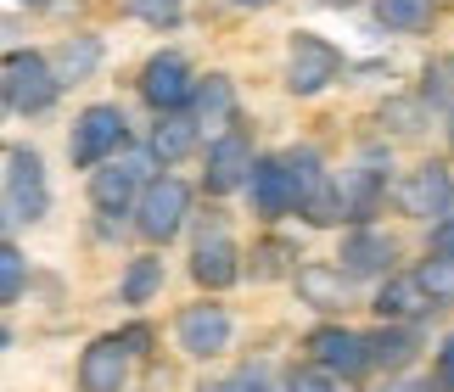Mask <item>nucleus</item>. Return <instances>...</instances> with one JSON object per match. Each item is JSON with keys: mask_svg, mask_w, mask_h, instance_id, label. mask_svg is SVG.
<instances>
[{"mask_svg": "<svg viewBox=\"0 0 454 392\" xmlns=\"http://www.w3.org/2000/svg\"><path fill=\"white\" fill-rule=\"evenodd\" d=\"M231 6H241V12H264V6H275V0H231Z\"/></svg>", "mask_w": 454, "mask_h": 392, "instance_id": "34", "label": "nucleus"}, {"mask_svg": "<svg viewBox=\"0 0 454 392\" xmlns=\"http://www.w3.org/2000/svg\"><path fill=\"white\" fill-rule=\"evenodd\" d=\"M331 79H342V51L320 34H292L286 45V90L292 96H320Z\"/></svg>", "mask_w": 454, "mask_h": 392, "instance_id": "3", "label": "nucleus"}, {"mask_svg": "<svg viewBox=\"0 0 454 392\" xmlns=\"http://www.w3.org/2000/svg\"><path fill=\"white\" fill-rule=\"evenodd\" d=\"M185 113L197 118V129H224V123H236V84L224 74H207L202 84H191Z\"/></svg>", "mask_w": 454, "mask_h": 392, "instance_id": "16", "label": "nucleus"}, {"mask_svg": "<svg viewBox=\"0 0 454 392\" xmlns=\"http://www.w3.org/2000/svg\"><path fill=\"white\" fill-rule=\"evenodd\" d=\"M129 12L141 17V23H152V28H168V23H180L185 0H129Z\"/></svg>", "mask_w": 454, "mask_h": 392, "instance_id": "27", "label": "nucleus"}, {"mask_svg": "<svg viewBox=\"0 0 454 392\" xmlns=\"http://www.w3.org/2000/svg\"><path fill=\"white\" fill-rule=\"evenodd\" d=\"M292 280H298V297L309 309H342L348 302V275L331 263H303V270H292Z\"/></svg>", "mask_w": 454, "mask_h": 392, "instance_id": "21", "label": "nucleus"}, {"mask_svg": "<svg viewBox=\"0 0 454 392\" xmlns=\"http://www.w3.org/2000/svg\"><path fill=\"white\" fill-rule=\"evenodd\" d=\"M415 353H421V336H415L404 319H381V331L364 336V359L381 370H404Z\"/></svg>", "mask_w": 454, "mask_h": 392, "instance_id": "19", "label": "nucleus"}, {"mask_svg": "<svg viewBox=\"0 0 454 392\" xmlns=\"http://www.w3.org/2000/svg\"><path fill=\"white\" fill-rule=\"evenodd\" d=\"M23 280H28V263H23V253L0 241V302H12L17 292H23Z\"/></svg>", "mask_w": 454, "mask_h": 392, "instance_id": "26", "label": "nucleus"}, {"mask_svg": "<svg viewBox=\"0 0 454 392\" xmlns=\"http://www.w3.org/2000/svg\"><path fill=\"white\" fill-rule=\"evenodd\" d=\"M45 208H51V191H45L40 152H34V146H17L6 157V213H12L17 224H34V219H45Z\"/></svg>", "mask_w": 454, "mask_h": 392, "instance_id": "5", "label": "nucleus"}, {"mask_svg": "<svg viewBox=\"0 0 454 392\" xmlns=\"http://www.w3.org/2000/svg\"><path fill=\"white\" fill-rule=\"evenodd\" d=\"M393 392H432L427 381H404V387H393Z\"/></svg>", "mask_w": 454, "mask_h": 392, "instance_id": "35", "label": "nucleus"}, {"mask_svg": "<svg viewBox=\"0 0 454 392\" xmlns=\"http://www.w3.org/2000/svg\"><path fill=\"white\" fill-rule=\"evenodd\" d=\"M393 258H398V241L387 236V230L359 224L354 236L342 241V263H337V270H342V275H387Z\"/></svg>", "mask_w": 454, "mask_h": 392, "instance_id": "15", "label": "nucleus"}, {"mask_svg": "<svg viewBox=\"0 0 454 392\" xmlns=\"http://www.w3.org/2000/svg\"><path fill=\"white\" fill-rule=\"evenodd\" d=\"M124 376H129V348L124 336H96L79 359V387L84 392H124Z\"/></svg>", "mask_w": 454, "mask_h": 392, "instance_id": "12", "label": "nucleus"}, {"mask_svg": "<svg viewBox=\"0 0 454 392\" xmlns=\"http://www.w3.org/2000/svg\"><path fill=\"white\" fill-rule=\"evenodd\" d=\"M23 6H45V0H23Z\"/></svg>", "mask_w": 454, "mask_h": 392, "instance_id": "38", "label": "nucleus"}, {"mask_svg": "<svg viewBox=\"0 0 454 392\" xmlns=\"http://www.w3.org/2000/svg\"><path fill=\"white\" fill-rule=\"evenodd\" d=\"M376 17L393 34H421L432 23V0H376Z\"/></svg>", "mask_w": 454, "mask_h": 392, "instance_id": "22", "label": "nucleus"}, {"mask_svg": "<svg viewBox=\"0 0 454 392\" xmlns=\"http://www.w3.org/2000/svg\"><path fill=\"white\" fill-rule=\"evenodd\" d=\"M438 387H443V392H454V336L438 348Z\"/></svg>", "mask_w": 454, "mask_h": 392, "instance_id": "32", "label": "nucleus"}, {"mask_svg": "<svg viewBox=\"0 0 454 392\" xmlns=\"http://www.w3.org/2000/svg\"><path fill=\"white\" fill-rule=\"evenodd\" d=\"M415 280H421V292L432 297V302H454V258H427L421 270H415Z\"/></svg>", "mask_w": 454, "mask_h": 392, "instance_id": "25", "label": "nucleus"}, {"mask_svg": "<svg viewBox=\"0 0 454 392\" xmlns=\"http://www.w3.org/2000/svg\"><path fill=\"white\" fill-rule=\"evenodd\" d=\"M325 6H354V0H325Z\"/></svg>", "mask_w": 454, "mask_h": 392, "instance_id": "36", "label": "nucleus"}, {"mask_svg": "<svg viewBox=\"0 0 454 392\" xmlns=\"http://www.w3.org/2000/svg\"><path fill=\"white\" fill-rule=\"evenodd\" d=\"M185 213H191V191H185V180H174V174H163V180H146L141 196H135V230H141L152 247L180 236Z\"/></svg>", "mask_w": 454, "mask_h": 392, "instance_id": "1", "label": "nucleus"}, {"mask_svg": "<svg viewBox=\"0 0 454 392\" xmlns=\"http://www.w3.org/2000/svg\"><path fill=\"white\" fill-rule=\"evenodd\" d=\"M174 336H180V348L191 359H219L231 348V314L219 302H191L180 314V325H174Z\"/></svg>", "mask_w": 454, "mask_h": 392, "instance_id": "7", "label": "nucleus"}, {"mask_svg": "<svg viewBox=\"0 0 454 392\" xmlns=\"http://www.w3.org/2000/svg\"><path fill=\"white\" fill-rule=\"evenodd\" d=\"M6 342H12V336H6V331H0V348H6Z\"/></svg>", "mask_w": 454, "mask_h": 392, "instance_id": "37", "label": "nucleus"}, {"mask_svg": "<svg viewBox=\"0 0 454 392\" xmlns=\"http://www.w3.org/2000/svg\"><path fill=\"white\" fill-rule=\"evenodd\" d=\"M432 253H443V258H454V219H443L438 230H432Z\"/></svg>", "mask_w": 454, "mask_h": 392, "instance_id": "33", "label": "nucleus"}, {"mask_svg": "<svg viewBox=\"0 0 454 392\" xmlns=\"http://www.w3.org/2000/svg\"><path fill=\"white\" fill-rule=\"evenodd\" d=\"M427 309H438V302L421 292L415 275H387V286L376 292V314L381 319H404V325H410V319H421Z\"/></svg>", "mask_w": 454, "mask_h": 392, "instance_id": "20", "label": "nucleus"}, {"mask_svg": "<svg viewBox=\"0 0 454 392\" xmlns=\"http://www.w3.org/2000/svg\"><path fill=\"white\" fill-rule=\"evenodd\" d=\"M191 62L180 57V51H157V57L141 67V96L146 106H157V113H168V106H185L191 96Z\"/></svg>", "mask_w": 454, "mask_h": 392, "instance_id": "9", "label": "nucleus"}, {"mask_svg": "<svg viewBox=\"0 0 454 392\" xmlns=\"http://www.w3.org/2000/svg\"><path fill=\"white\" fill-rule=\"evenodd\" d=\"M247 169H253V140L241 129H224L214 146H207V191L214 196H231L247 185Z\"/></svg>", "mask_w": 454, "mask_h": 392, "instance_id": "11", "label": "nucleus"}, {"mask_svg": "<svg viewBox=\"0 0 454 392\" xmlns=\"http://www.w3.org/2000/svg\"><path fill=\"white\" fill-rule=\"evenodd\" d=\"M157 292H163V258H135L129 275H124V302H152Z\"/></svg>", "mask_w": 454, "mask_h": 392, "instance_id": "24", "label": "nucleus"}, {"mask_svg": "<svg viewBox=\"0 0 454 392\" xmlns=\"http://www.w3.org/2000/svg\"><path fill=\"white\" fill-rule=\"evenodd\" d=\"M247 185H253L258 219H286V213L298 208V196H292V180H286V163H281V157H253Z\"/></svg>", "mask_w": 454, "mask_h": 392, "instance_id": "14", "label": "nucleus"}, {"mask_svg": "<svg viewBox=\"0 0 454 392\" xmlns=\"http://www.w3.org/2000/svg\"><path fill=\"white\" fill-rule=\"evenodd\" d=\"M57 74H51V62L40 57V51H12L6 62H0V96H6V106H17V113H45L51 101H57Z\"/></svg>", "mask_w": 454, "mask_h": 392, "instance_id": "2", "label": "nucleus"}, {"mask_svg": "<svg viewBox=\"0 0 454 392\" xmlns=\"http://www.w3.org/2000/svg\"><path fill=\"white\" fill-rule=\"evenodd\" d=\"M146 169H152V152H129V157H101L96 174H90V202L101 213H124L146 185Z\"/></svg>", "mask_w": 454, "mask_h": 392, "instance_id": "4", "label": "nucleus"}, {"mask_svg": "<svg viewBox=\"0 0 454 392\" xmlns=\"http://www.w3.org/2000/svg\"><path fill=\"white\" fill-rule=\"evenodd\" d=\"M454 196V180L443 163H421L404 174V185H398V208L410 213V219H432V213H443Z\"/></svg>", "mask_w": 454, "mask_h": 392, "instance_id": "13", "label": "nucleus"}, {"mask_svg": "<svg viewBox=\"0 0 454 392\" xmlns=\"http://www.w3.org/2000/svg\"><path fill=\"white\" fill-rule=\"evenodd\" d=\"M309 353H314V365H320L325 376H342V381H354V376L371 370V359H364V336L348 331V325H320L309 336Z\"/></svg>", "mask_w": 454, "mask_h": 392, "instance_id": "8", "label": "nucleus"}, {"mask_svg": "<svg viewBox=\"0 0 454 392\" xmlns=\"http://www.w3.org/2000/svg\"><path fill=\"white\" fill-rule=\"evenodd\" d=\"M253 258H258V263H253V280H270V275H286V270H292V263H286L292 247H286V241H264Z\"/></svg>", "mask_w": 454, "mask_h": 392, "instance_id": "28", "label": "nucleus"}, {"mask_svg": "<svg viewBox=\"0 0 454 392\" xmlns=\"http://www.w3.org/2000/svg\"><path fill=\"white\" fill-rule=\"evenodd\" d=\"M449 140H454V123H449Z\"/></svg>", "mask_w": 454, "mask_h": 392, "instance_id": "39", "label": "nucleus"}, {"mask_svg": "<svg viewBox=\"0 0 454 392\" xmlns=\"http://www.w3.org/2000/svg\"><path fill=\"white\" fill-rule=\"evenodd\" d=\"M286 392H337V376H325L320 365H314V370H292Z\"/></svg>", "mask_w": 454, "mask_h": 392, "instance_id": "29", "label": "nucleus"}, {"mask_svg": "<svg viewBox=\"0 0 454 392\" xmlns=\"http://www.w3.org/2000/svg\"><path fill=\"white\" fill-rule=\"evenodd\" d=\"M129 123L118 106H84L79 123H74V140H67V157H74L79 169H96L101 157H113L118 146H124Z\"/></svg>", "mask_w": 454, "mask_h": 392, "instance_id": "6", "label": "nucleus"}, {"mask_svg": "<svg viewBox=\"0 0 454 392\" xmlns=\"http://www.w3.org/2000/svg\"><path fill=\"white\" fill-rule=\"evenodd\" d=\"M381 185H387V174H381L376 163H354V169H342V180H337L342 219H354V224L371 219L376 202H381Z\"/></svg>", "mask_w": 454, "mask_h": 392, "instance_id": "18", "label": "nucleus"}, {"mask_svg": "<svg viewBox=\"0 0 454 392\" xmlns=\"http://www.w3.org/2000/svg\"><path fill=\"white\" fill-rule=\"evenodd\" d=\"M202 392H270V387H264V376H258V370H236V376H224V381L202 387Z\"/></svg>", "mask_w": 454, "mask_h": 392, "instance_id": "30", "label": "nucleus"}, {"mask_svg": "<svg viewBox=\"0 0 454 392\" xmlns=\"http://www.w3.org/2000/svg\"><path fill=\"white\" fill-rule=\"evenodd\" d=\"M191 275H197V286H207V292H224L241 275V247L231 241V230H202L197 253H191Z\"/></svg>", "mask_w": 454, "mask_h": 392, "instance_id": "10", "label": "nucleus"}, {"mask_svg": "<svg viewBox=\"0 0 454 392\" xmlns=\"http://www.w3.org/2000/svg\"><path fill=\"white\" fill-rule=\"evenodd\" d=\"M197 140H202V129H197V118L185 113V106H168V113H157V123H152V157L157 163H180V157H191L197 152Z\"/></svg>", "mask_w": 454, "mask_h": 392, "instance_id": "17", "label": "nucleus"}, {"mask_svg": "<svg viewBox=\"0 0 454 392\" xmlns=\"http://www.w3.org/2000/svg\"><path fill=\"white\" fill-rule=\"evenodd\" d=\"M96 57H101V45H96V40H74V45H62V51H57L51 74H57V84H79V79L96 67Z\"/></svg>", "mask_w": 454, "mask_h": 392, "instance_id": "23", "label": "nucleus"}, {"mask_svg": "<svg viewBox=\"0 0 454 392\" xmlns=\"http://www.w3.org/2000/svg\"><path fill=\"white\" fill-rule=\"evenodd\" d=\"M427 96H438V101H443V96H454V57L427 67Z\"/></svg>", "mask_w": 454, "mask_h": 392, "instance_id": "31", "label": "nucleus"}]
</instances>
